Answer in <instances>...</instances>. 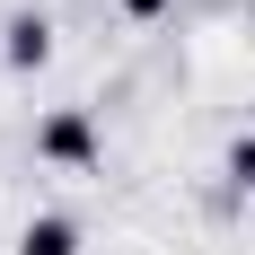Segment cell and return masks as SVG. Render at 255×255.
<instances>
[{"label":"cell","mask_w":255,"mask_h":255,"mask_svg":"<svg viewBox=\"0 0 255 255\" xmlns=\"http://www.w3.org/2000/svg\"><path fill=\"white\" fill-rule=\"evenodd\" d=\"M35 150L62 158V167H88V158H97V132H88V115H53V124L35 132Z\"/></svg>","instance_id":"6da1fadb"},{"label":"cell","mask_w":255,"mask_h":255,"mask_svg":"<svg viewBox=\"0 0 255 255\" xmlns=\"http://www.w3.org/2000/svg\"><path fill=\"white\" fill-rule=\"evenodd\" d=\"M44 53H53V26L44 18H9V62H18V71H35Z\"/></svg>","instance_id":"7a4b0ae2"},{"label":"cell","mask_w":255,"mask_h":255,"mask_svg":"<svg viewBox=\"0 0 255 255\" xmlns=\"http://www.w3.org/2000/svg\"><path fill=\"white\" fill-rule=\"evenodd\" d=\"M18 255H79V229L71 220H35V229L18 238Z\"/></svg>","instance_id":"3957f363"},{"label":"cell","mask_w":255,"mask_h":255,"mask_svg":"<svg viewBox=\"0 0 255 255\" xmlns=\"http://www.w3.org/2000/svg\"><path fill=\"white\" fill-rule=\"evenodd\" d=\"M229 176H238V185H255V141H238V150H229Z\"/></svg>","instance_id":"277c9868"},{"label":"cell","mask_w":255,"mask_h":255,"mask_svg":"<svg viewBox=\"0 0 255 255\" xmlns=\"http://www.w3.org/2000/svg\"><path fill=\"white\" fill-rule=\"evenodd\" d=\"M124 9H132V18H158V9H167V0H124Z\"/></svg>","instance_id":"5b68a950"}]
</instances>
